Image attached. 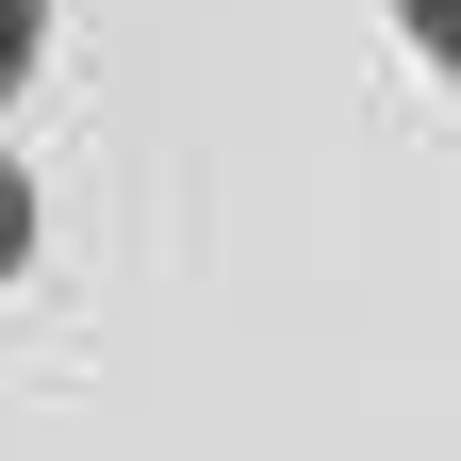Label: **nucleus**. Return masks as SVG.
Returning a JSON list of instances; mask_svg holds the SVG:
<instances>
[{"label":"nucleus","mask_w":461,"mask_h":461,"mask_svg":"<svg viewBox=\"0 0 461 461\" xmlns=\"http://www.w3.org/2000/svg\"><path fill=\"white\" fill-rule=\"evenodd\" d=\"M17 264H33V182L0 165V280H17Z\"/></svg>","instance_id":"obj_3"},{"label":"nucleus","mask_w":461,"mask_h":461,"mask_svg":"<svg viewBox=\"0 0 461 461\" xmlns=\"http://www.w3.org/2000/svg\"><path fill=\"white\" fill-rule=\"evenodd\" d=\"M33 50H50V0H0V99L33 83Z\"/></svg>","instance_id":"obj_1"},{"label":"nucleus","mask_w":461,"mask_h":461,"mask_svg":"<svg viewBox=\"0 0 461 461\" xmlns=\"http://www.w3.org/2000/svg\"><path fill=\"white\" fill-rule=\"evenodd\" d=\"M395 17H412V50H429L445 83H461V0H395Z\"/></svg>","instance_id":"obj_2"}]
</instances>
